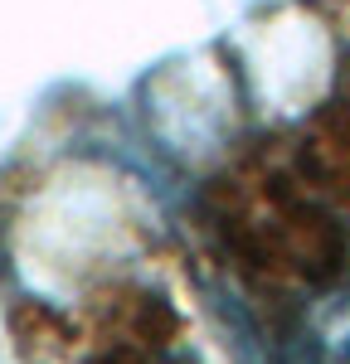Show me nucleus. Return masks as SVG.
I'll list each match as a JSON object with an SVG mask.
<instances>
[{
    "label": "nucleus",
    "mask_w": 350,
    "mask_h": 364,
    "mask_svg": "<svg viewBox=\"0 0 350 364\" xmlns=\"http://www.w3.org/2000/svg\"><path fill=\"white\" fill-rule=\"evenodd\" d=\"M224 228H233V238L248 252H258L262 267H277V272L317 277L336 257L331 224L317 214L312 199L292 195V185L277 180V175L258 180L253 190H243Z\"/></svg>",
    "instance_id": "obj_1"
},
{
    "label": "nucleus",
    "mask_w": 350,
    "mask_h": 364,
    "mask_svg": "<svg viewBox=\"0 0 350 364\" xmlns=\"http://www.w3.org/2000/svg\"><path fill=\"white\" fill-rule=\"evenodd\" d=\"M302 156L312 161L317 180L336 185V190H350V97L346 102H331V107L317 117L312 141H307Z\"/></svg>",
    "instance_id": "obj_2"
},
{
    "label": "nucleus",
    "mask_w": 350,
    "mask_h": 364,
    "mask_svg": "<svg viewBox=\"0 0 350 364\" xmlns=\"http://www.w3.org/2000/svg\"><path fill=\"white\" fill-rule=\"evenodd\" d=\"M312 350L321 364H350V291H331L312 316Z\"/></svg>",
    "instance_id": "obj_3"
}]
</instances>
